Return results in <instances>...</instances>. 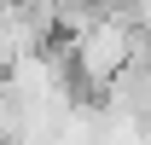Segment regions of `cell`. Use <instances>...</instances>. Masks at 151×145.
Masks as SVG:
<instances>
[]
</instances>
